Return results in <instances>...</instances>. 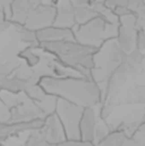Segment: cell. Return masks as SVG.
I'll return each mask as SVG.
<instances>
[{
	"label": "cell",
	"mask_w": 145,
	"mask_h": 146,
	"mask_svg": "<svg viewBox=\"0 0 145 146\" xmlns=\"http://www.w3.org/2000/svg\"><path fill=\"white\" fill-rule=\"evenodd\" d=\"M38 84L48 94L84 109L102 104L101 91L89 78L44 77Z\"/></svg>",
	"instance_id": "1"
},
{
	"label": "cell",
	"mask_w": 145,
	"mask_h": 146,
	"mask_svg": "<svg viewBox=\"0 0 145 146\" xmlns=\"http://www.w3.org/2000/svg\"><path fill=\"white\" fill-rule=\"evenodd\" d=\"M39 47L53 55L64 66L91 79L96 50L85 46L75 40L44 42L40 43Z\"/></svg>",
	"instance_id": "2"
},
{
	"label": "cell",
	"mask_w": 145,
	"mask_h": 146,
	"mask_svg": "<svg viewBox=\"0 0 145 146\" xmlns=\"http://www.w3.org/2000/svg\"><path fill=\"white\" fill-rule=\"evenodd\" d=\"M126 53L121 49L117 39L105 42L93 56V68L91 79L98 86L102 93V102L109 78L123 63Z\"/></svg>",
	"instance_id": "3"
},
{
	"label": "cell",
	"mask_w": 145,
	"mask_h": 146,
	"mask_svg": "<svg viewBox=\"0 0 145 146\" xmlns=\"http://www.w3.org/2000/svg\"><path fill=\"white\" fill-rule=\"evenodd\" d=\"M119 27L120 24H112L103 17L97 16L87 23L76 26L73 29L74 40L97 50L105 42L117 38Z\"/></svg>",
	"instance_id": "4"
},
{
	"label": "cell",
	"mask_w": 145,
	"mask_h": 146,
	"mask_svg": "<svg viewBox=\"0 0 145 146\" xmlns=\"http://www.w3.org/2000/svg\"><path fill=\"white\" fill-rule=\"evenodd\" d=\"M85 109L57 98L55 114L59 118L68 140H79L80 138V121Z\"/></svg>",
	"instance_id": "5"
},
{
	"label": "cell",
	"mask_w": 145,
	"mask_h": 146,
	"mask_svg": "<svg viewBox=\"0 0 145 146\" xmlns=\"http://www.w3.org/2000/svg\"><path fill=\"white\" fill-rule=\"evenodd\" d=\"M56 14L55 1H34L24 27L36 33L52 27Z\"/></svg>",
	"instance_id": "6"
},
{
	"label": "cell",
	"mask_w": 145,
	"mask_h": 146,
	"mask_svg": "<svg viewBox=\"0 0 145 146\" xmlns=\"http://www.w3.org/2000/svg\"><path fill=\"white\" fill-rule=\"evenodd\" d=\"M138 33L137 17L134 14L120 17V27L116 39L119 46L126 54L137 49Z\"/></svg>",
	"instance_id": "7"
},
{
	"label": "cell",
	"mask_w": 145,
	"mask_h": 146,
	"mask_svg": "<svg viewBox=\"0 0 145 146\" xmlns=\"http://www.w3.org/2000/svg\"><path fill=\"white\" fill-rule=\"evenodd\" d=\"M45 118L46 116L38 105L27 97L23 103L11 110L10 122L23 123Z\"/></svg>",
	"instance_id": "8"
},
{
	"label": "cell",
	"mask_w": 145,
	"mask_h": 146,
	"mask_svg": "<svg viewBox=\"0 0 145 146\" xmlns=\"http://www.w3.org/2000/svg\"><path fill=\"white\" fill-rule=\"evenodd\" d=\"M40 131L44 139L53 145H58L67 140L64 128L55 113L44 119V126Z\"/></svg>",
	"instance_id": "9"
},
{
	"label": "cell",
	"mask_w": 145,
	"mask_h": 146,
	"mask_svg": "<svg viewBox=\"0 0 145 146\" xmlns=\"http://www.w3.org/2000/svg\"><path fill=\"white\" fill-rule=\"evenodd\" d=\"M44 119H39L30 122L23 123H0V145L9 138L33 130L41 129L44 126Z\"/></svg>",
	"instance_id": "10"
},
{
	"label": "cell",
	"mask_w": 145,
	"mask_h": 146,
	"mask_svg": "<svg viewBox=\"0 0 145 146\" xmlns=\"http://www.w3.org/2000/svg\"><path fill=\"white\" fill-rule=\"evenodd\" d=\"M56 14L54 27L66 29H73L76 27L73 5L72 1H55Z\"/></svg>",
	"instance_id": "11"
},
{
	"label": "cell",
	"mask_w": 145,
	"mask_h": 146,
	"mask_svg": "<svg viewBox=\"0 0 145 146\" xmlns=\"http://www.w3.org/2000/svg\"><path fill=\"white\" fill-rule=\"evenodd\" d=\"M97 123H98V116L97 114L96 107L85 108L80 121L81 140L94 145Z\"/></svg>",
	"instance_id": "12"
},
{
	"label": "cell",
	"mask_w": 145,
	"mask_h": 146,
	"mask_svg": "<svg viewBox=\"0 0 145 146\" xmlns=\"http://www.w3.org/2000/svg\"><path fill=\"white\" fill-rule=\"evenodd\" d=\"M38 40L40 43L44 42H58L65 40H74L73 29L60 28L56 27H50L36 33Z\"/></svg>",
	"instance_id": "13"
},
{
	"label": "cell",
	"mask_w": 145,
	"mask_h": 146,
	"mask_svg": "<svg viewBox=\"0 0 145 146\" xmlns=\"http://www.w3.org/2000/svg\"><path fill=\"white\" fill-rule=\"evenodd\" d=\"M74 10L76 26H80L87 23L95 17L98 16L91 4V1L76 0L72 1Z\"/></svg>",
	"instance_id": "14"
},
{
	"label": "cell",
	"mask_w": 145,
	"mask_h": 146,
	"mask_svg": "<svg viewBox=\"0 0 145 146\" xmlns=\"http://www.w3.org/2000/svg\"><path fill=\"white\" fill-rule=\"evenodd\" d=\"M34 5V1H12V17L13 25L24 26L31 9Z\"/></svg>",
	"instance_id": "15"
},
{
	"label": "cell",
	"mask_w": 145,
	"mask_h": 146,
	"mask_svg": "<svg viewBox=\"0 0 145 146\" xmlns=\"http://www.w3.org/2000/svg\"><path fill=\"white\" fill-rule=\"evenodd\" d=\"M145 54L144 51L135 49L128 54H126L124 63L127 68L129 76H137L143 71V62L144 61Z\"/></svg>",
	"instance_id": "16"
},
{
	"label": "cell",
	"mask_w": 145,
	"mask_h": 146,
	"mask_svg": "<svg viewBox=\"0 0 145 146\" xmlns=\"http://www.w3.org/2000/svg\"><path fill=\"white\" fill-rule=\"evenodd\" d=\"M27 83L13 76L10 75L5 78H0V91H7L13 93H19L25 92Z\"/></svg>",
	"instance_id": "17"
},
{
	"label": "cell",
	"mask_w": 145,
	"mask_h": 146,
	"mask_svg": "<svg viewBox=\"0 0 145 146\" xmlns=\"http://www.w3.org/2000/svg\"><path fill=\"white\" fill-rule=\"evenodd\" d=\"M14 27L19 36L20 40L22 43H24L26 47L35 48L39 46V42L38 40L36 32L32 31L24 26L14 25Z\"/></svg>",
	"instance_id": "18"
},
{
	"label": "cell",
	"mask_w": 145,
	"mask_h": 146,
	"mask_svg": "<svg viewBox=\"0 0 145 146\" xmlns=\"http://www.w3.org/2000/svg\"><path fill=\"white\" fill-rule=\"evenodd\" d=\"M26 98L27 95L25 93V92H19V93H13L3 90L0 91V101L4 105H6L10 110L20 105L21 103H23Z\"/></svg>",
	"instance_id": "19"
},
{
	"label": "cell",
	"mask_w": 145,
	"mask_h": 146,
	"mask_svg": "<svg viewBox=\"0 0 145 146\" xmlns=\"http://www.w3.org/2000/svg\"><path fill=\"white\" fill-rule=\"evenodd\" d=\"M124 102L126 104H145V85H136L129 88Z\"/></svg>",
	"instance_id": "20"
},
{
	"label": "cell",
	"mask_w": 145,
	"mask_h": 146,
	"mask_svg": "<svg viewBox=\"0 0 145 146\" xmlns=\"http://www.w3.org/2000/svg\"><path fill=\"white\" fill-rule=\"evenodd\" d=\"M127 136L123 131L116 129L112 131L95 146H122Z\"/></svg>",
	"instance_id": "21"
},
{
	"label": "cell",
	"mask_w": 145,
	"mask_h": 146,
	"mask_svg": "<svg viewBox=\"0 0 145 146\" xmlns=\"http://www.w3.org/2000/svg\"><path fill=\"white\" fill-rule=\"evenodd\" d=\"M25 93L27 95L29 98H31L33 102H35L38 105L41 104L43 102H44L50 94H48L40 86L39 84L36 85H27Z\"/></svg>",
	"instance_id": "22"
},
{
	"label": "cell",
	"mask_w": 145,
	"mask_h": 146,
	"mask_svg": "<svg viewBox=\"0 0 145 146\" xmlns=\"http://www.w3.org/2000/svg\"><path fill=\"white\" fill-rule=\"evenodd\" d=\"M24 145L26 146H57L46 141L40 131V129L33 130L29 133L26 141Z\"/></svg>",
	"instance_id": "23"
},
{
	"label": "cell",
	"mask_w": 145,
	"mask_h": 146,
	"mask_svg": "<svg viewBox=\"0 0 145 146\" xmlns=\"http://www.w3.org/2000/svg\"><path fill=\"white\" fill-rule=\"evenodd\" d=\"M0 11L3 15L5 21H11L12 1H0Z\"/></svg>",
	"instance_id": "24"
},
{
	"label": "cell",
	"mask_w": 145,
	"mask_h": 146,
	"mask_svg": "<svg viewBox=\"0 0 145 146\" xmlns=\"http://www.w3.org/2000/svg\"><path fill=\"white\" fill-rule=\"evenodd\" d=\"M11 120V110L0 101V123H9Z\"/></svg>",
	"instance_id": "25"
},
{
	"label": "cell",
	"mask_w": 145,
	"mask_h": 146,
	"mask_svg": "<svg viewBox=\"0 0 145 146\" xmlns=\"http://www.w3.org/2000/svg\"><path fill=\"white\" fill-rule=\"evenodd\" d=\"M135 139L137 141H138L143 146H145V124L142 125L137 132L134 133V135L132 137Z\"/></svg>",
	"instance_id": "26"
},
{
	"label": "cell",
	"mask_w": 145,
	"mask_h": 146,
	"mask_svg": "<svg viewBox=\"0 0 145 146\" xmlns=\"http://www.w3.org/2000/svg\"><path fill=\"white\" fill-rule=\"evenodd\" d=\"M57 146H95L93 144L83 141L81 139L79 140H66L62 142V144L58 145Z\"/></svg>",
	"instance_id": "27"
},
{
	"label": "cell",
	"mask_w": 145,
	"mask_h": 146,
	"mask_svg": "<svg viewBox=\"0 0 145 146\" xmlns=\"http://www.w3.org/2000/svg\"><path fill=\"white\" fill-rule=\"evenodd\" d=\"M137 49L142 51L145 50V31L138 30L137 36Z\"/></svg>",
	"instance_id": "28"
},
{
	"label": "cell",
	"mask_w": 145,
	"mask_h": 146,
	"mask_svg": "<svg viewBox=\"0 0 145 146\" xmlns=\"http://www.w3.org/2000/svg\"><path fill=\"white\" fill-rule=\"evenodd\" d=\"M122 146H143L138 141H137L135 139L133 138H129L127 137L124 143H123V145Z\"/></svg>",
	"instance_id": "29"
},
{
	"label": "cell",
	"mask_w": 145,
	"mask_h": 146,
	"mask_svg": "<svg viewBox=\"0 0 145 146\" xmlns=\"http://www.w3.org/2000/svg\"><path fill=\"white\" fill-rule=\"evenodd\" d=\"M5 21L4 16H3V15L2 14V12L0 11V22H2V21Z\"/></svg>",
	"instance_id": "30"
},
{
	"label": "cell",
	"mask_w": 145,
	"mask_h": 146,
	"mask_svg": "<svg viewBox=\"0 0 145 146\" xmlns=\"http://www.w3.org/2000/svg\"><path fill=\"white\" fill-rule=\"evenodd\" d=\"M24 146H26V145H24Z\"/></svg>",
	"instance_id": "31"
}]
</instances>
